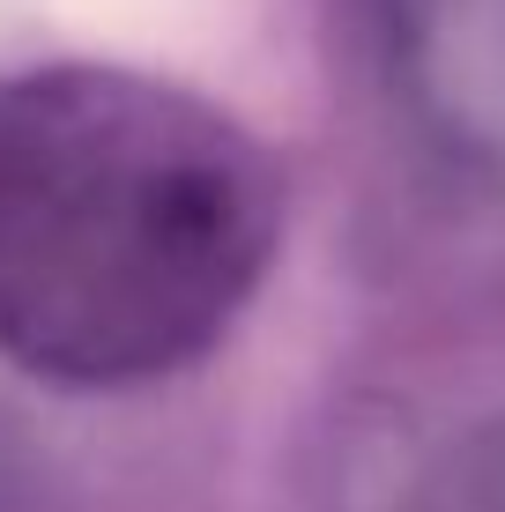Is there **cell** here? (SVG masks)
Returning a JSON list of instances; mask_svg holds the SVG:
<instances>
[{
	"mask_svg": "<svg viewBox=\"0 0 505 512\" xmlns=\"http://www.w3.org/2000/svg\"><path fill=\"white\" fill-rule=\"evenodd\" d=\"M275 238L268 164L223 112L112 67L0 82V349L67 386L201 357Z\"/></svg>",
	"mask_w": 505,
	"mask_h": 512,
	"instance_id": "cell-1",
	"label": "cell"
}]
</instances>
